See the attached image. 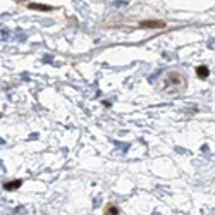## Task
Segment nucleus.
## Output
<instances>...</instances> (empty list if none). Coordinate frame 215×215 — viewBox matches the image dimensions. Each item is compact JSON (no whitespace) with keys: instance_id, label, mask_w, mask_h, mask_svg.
<instances>
[{"instance_id":"39448f33","label":"nucleus","mask_w":215,"mask_h":215,"mask_svg":"<svg viewBox=\"0 0 215 215\" xmlns=\"http://www.w3.org/2000/svg\"><path fill=\"white\" fill-rule=\"evenodd\" d=\"M21 186H22V181H21V179H14V181H7V182H4V189H5V191L19 189Z\"/></svg>"},{"instance_id":"f257e3e1","label":"nucleus","mask_w":215,"mask_h":215,"mask_svg":"<svg viewBox=\"0 0 215 215\" xmlns=\"http://www.w3.org/2000/svg\"><path fill=\"white\" fill-rule=\"evenodd\" d=\"M186 76L181 74L179 71H170L163 76L162 79V88L165 91H181L186 88Z\"/></svg>"},{"instance_id":"423d86ee","label":"nucleus","mask_w":215,"mask_h":215,"mask_svg":"<svg viewBox=\"0 0 215 215\" xmlns=\"http://www.w3.org/2000/svg\"><path fill=\"white\" fill-rule=\"evenodd\" d=\"M196 76L200 78V79H207V78L210 76V69H208L207 66H198L196 67Z\"/></svg>"},{"instance_id":"20e7f679","label":"nucleus","mask_w":215,"mask_h":215,"mask_svg":"<svg viewBox=\"0 0 215 215\" xmlns=\"http://www.w3.org/2000/svg\"><path fill=\"white\" fill-rule=\"evenodd\" d=\"M103 215H121V212H119V207L115 203H107L103 207Z\"/></svg>"},{"instance_id":"0eeeda50","label":"nucleus","mask_w":215,"mask_h":215,"mask_svg":"<svg viewBox=\"0 0 215 215\" xmlns=\"http://www.w3.org/2000/svg\"><path fill=\"white\" fill-rule=\"evenodd\" d=\"M19 2H26V0H19Z\"/></svg>"},{"instance_id":"7ed1b4c3","label":"nucleus","mask_w":215,"mask_h":215,"mask_svg":"<svg viewBox=\"0 0 215 215\" xmlns=\"http://www.w3.org/2000/svg\"><path fill=\"white\" fill-rule=\"evenodd\" d=\"M28 9H31V11H42V12H52L55 11V7H52V5H43V4H35V2H31V4L26 5Z\"/></svg>"},{"instance_id":"6e6552de","label":"nucleus","mask_w":215,"mask_h":215,"mask_svg":"<svg viewBox=\"0 0 215 215\" xmlns=\"http://www.w3.org/2000/svg\"><path fill=\"white\" fill-rule=\"evenodd\" d=\"M45 215H47V213H45Z\"/></svg>"},{"instance_id":"f03ea898","label":"nucleus","mask_w":215,"mask_h":215,"mask_svg":"<svg viewBox=\"0 0 215 215\" xmlns=\"http://www.w3.org/2000/svg\"><path fill=\"white\" fill-rule=\"evenodd\" d=\"M167 26L165 21L160 19H145V21L138 22V29H163Z\"/></svg>"}]
</instances>
